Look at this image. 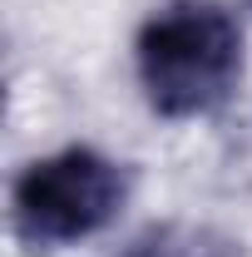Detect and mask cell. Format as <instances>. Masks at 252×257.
Returning a JSON list of instances; mask_svg holds the SVG:
<instances>
[{
    "mask_svg": "<svg viewBox=\"0 0 252 257\" xmlns=\"http://www.w3.org/2000/svg\"><path fill=\"white\" fill-rule=\"evenodd\" d=\"M124 257H232V242H222L208 227H154L144 232Z\"/></svg>",
    "mask_w": 252,
    "mask_h": 257,
    "instance_id": "obj_3",
    "label": "cell"
},
{
    "mask_svg": "<svg viewBox=\"0 0 252 257\" xmlns=\"http://www.w3.org/2000/svg\"><path fill=\"white\" fill-rule=\"evenodd\" d=\"M129 198V168L99 149H60L35 159L15 178V227L35 247H64L94 237L119 218Z\"/></svg>",
    "mask_w": 252,
    "mask_h": 257,
    "instance_id": "obj_2",
    "label": "cell"
},
{
    "mask_svg": "<svg viewBox=\"0 0 252 257\" xmlns=\"http://www.w3.org/2000/svg\"><path fill=\"white\" fill-rule=\"evenodd\" d=\"M247 40L222 0H163L134 35V69L149 109L203 119L242 84Z\"/></svg>",
    "mask_w": 252,
    "mask_h": 257,
    "instance_id": "obj_1",
    "label": "cell"
}]
</instances>
